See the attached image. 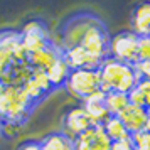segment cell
Segmentation results:
<instances>
[{"label":"cell","instance_id":"obj_1","mask_svg":"<svg viewBox=\"0 0 150 150\" xmlns=\"http://www.w3.org/2000/svg\"><path fill=\"white\" fill-rule=\"evenodd\" d=\"M98 73H100V83H101L100 89L103 93L116 91V93H125L127 95L137 84L132 66L125 64V62L115 61L111 57L103 59V62L98 68Z\"/></svg>","mask_w":150,"mask_h":150},{"label":"cell","instance_id":"obj_2","mask_svg":"<svg viewBox=\"0 0 150 150\" xmlns=\"http://www.w3.org/2000/svg\"><path fill=\"white\" fill-rule=\"evenodd\" d=\"M32 103L19 86H5L0 95V122L19 125L27 118Z\"/></svg>","mask_w":150,"mask_h":150},{"label":"cell","instance_id":"obj_3","mask_svg":"<svg viewBox=\"0 0 150 150\" xmlns=\"http://www.w3.org/2000/svg\"><path fill=\"white\" fill-rule=\"evenodd\" d=\"M100 73L98 69H71L64 88L71 96L78 100H84L93 93L100 91Z\"/></svg>","mask_w":150,"mask_h":150},{"label":"cell","instance_id":"obj_4","mask_svg":"<svg viewBox=\"0 0 150 150\" xmlns=\"http://www.w3.org/2000/svg\"><path fill=\"white\" fill-rule=\"evenodd\" d=\"M137 44L138 37L133 32H118L108 41V57L125 64H133L137 61Z\"/></svg>","mask_w":150,"mask_h":150},{"label":"cell","instance_id":"obj_5","mask_svg":"<svg viewBox=\"0 0 150 150\" xmlns=\"http://www.w3.org/2000/svg\"><path fill=\"white\" fill-rule=\"evenodd\" d=\"M108 41H110V35L106 32L105 25L98 19H95L93 24L88 27V30L84 32L79 46L88 54L95 56L96 59L103 61V59L108 57Z\"/></svg>","mask_w":150,"mask_h":150},{"label":"cell","instance_id":"obj_6","mask_svg":"<svg viewBox=\"0 0 150 150\" xmlns=\"http://www.w3.org/2000/svg\"><path fill=\"white\" fill-rule=\"evenodd\" d=\"M95 19L96 17L88 15V14H79L76 17H73V19H69L68 24L61 30V41H59L61 51H68L71 47L79 46L84 32L88 30V27L93 24Z\"/></svg>","mask_w":150,"mask_h":150},{"label":"cell","instance_id":"obj_7","mask_svg":"<svg viewBox=\"0 0 150 150\" xmlns=\"http://www.w3.org/2000/svg\"><path fill=\"white\" fill-rule=\"evenodd\" d=\"M19 35H21V46L27 54L37 52V51H41V49L49 46L47 30H46V25L41 21L25 22L22 25Z\"/></svg>","mask_w":150,"mask_h":150},{"label":"cell","instance_id":"obj_8","mask_svg":"<svg viewBox=\"0 0 150 150\" xmlns=\"http://www.w3.org/2000/svg\"><path fill=\"white\" fill-rule=\"evenodd\" d=\"M118 120L123 123V127L127 128L130 135L137 133V132H143V130H150V115L149 108H138V106H132L128 105L127 108H123L118 113Z\"/></svg>","mask_w":150,"mask_h":150},{"label":"cell","instance_id":"obj_9","mask_svg":"<svg viewBox=\"0 0 150 150\" xmlns=\"http://www.w3.org/2000/svg\"><path fill=\"white\" fill-rule=\"evenodd\" d=\"M110 138L101 125H95L73 140V150H110Z\"/></svg>","mask_w":150,"mask_h":150},{"label":"cell","instance_id":"obj_10","mask_svg":"<svg viewBox=\"0 0 150 150\" xmlns=\"http://www.w3.org/2000/svg\"><path fill=\"white\" fill-rule=\"evenodd\" d=\"M93 125L89 122V118L86 116L84 110L81 106H73L66 111V115L62 118V135H66L68 138L74 140L76 137H79L84 133L88 128H91Z\"/></svg>","mask_w":150,"mask_h":150},{"label":"cell","instance_id":"obj_11","mask_svg":"<svg viewBox=\"0 0 150 150\" xmlns=\"http://www.w3.org/2000/svg\"><path fill=\"white\" fill-rule=\"evenodd\" d=\"M21 44V35L15 30H4L0 32V74L14 66V54L15 47Z\"/></svg>","mask_w":150,"mask_h":150},{"label":"cell","instance_id":"obj_12","mask_svg":"<svg viewBox=\"0 0 150 150\" xmlns=\"http://www.w3.org/2000/svg\"><path fill=\"white\" fill-rule=\"evenodd\" d=\"M81 108L84 110V113L89 118V122H91L93 127L95 125H103V122L110 116L106 108H105V93L101 89L93 93L88 98H84Z\"/></svg>","mask_w":150,"mask_h":150},{"label":"cell","instance_id":"obj_13","mask_svg":"<svg viewBox=\"0 0 150 150\" xmlns=\"http://www.w3.org/2000/svg\"><path fill=\"white\" fill-rule=\"evenodd\" d=\"M62 59L66 61L69 69H98L103 61L96 59L95 56L88 54L81 46L62 51Z\"/></svg>","mask_w":150,"mask_h":150},{"label":"cell","instance_id":"obj_14","mask_svg":"<svg viewBox=\"0 0 150 150\" xmlns=\"http://www.w3.org/2000/svg\"><path fill=\"white\" fill-rule=\"evenodd\" d=\"M130 32H133L137 37H147L150 35V5L140 4L132 14L130 22Z\"/></svg>","mask_w":150,"mask_h":150},{"label":"cell","instance_id":"obj_15","mask_svg":"<svg viewBox=\"0 0 150 150\" xmlns=\"http://www.w3.org/2000/svg\"><path fill=\"white\" fill-rule=\"evenodd\" d=\"M61 54H62V52L56 47V46L49 44L47 47L41 49V51H37V52L29 54L27 64L32 69H41V71H46V69H49L51 66H52V62H54Z\"/></svg>","mask_w":150,"mask_h":150},{"label":"cell","instance_id":"obj_16","mask_svg":"<svg viewBox=\"0 0 150 150\" xmlns=\"http://www.w3.org/2000/svg\"><path fill=\"white\" fill-rule=\"evenodd\" d=\"M128 105L138 106V108H149L150 106V79H142L138 81L127 93Z\"/></svg>","mask_w":150,"mask_h":150},{"label":"cell","instance_id":"obj_17","mask_svg":"<svg viewBox=\"0 0 150 150\" xmlns=\"http://www.w3.org/2000/svg\"><path fill=\"white\" fill-rule=\"evenodd\" d=\"M69 66L66 64V61L62 59V54L52 62V66L49 69H46V74L49 78V83L52 84V88H59V86H64V83L69 76Z\"/></svg>","mask_w":150,"mask_h":150},{"label":"cell","instance_id":"obj_18","mask_svg":"<svg viewBox=\"0 0 150 150\" xmlns=\"http://www.w3.org/2000/svg\"><path fill=\"white\" fill-rule=\"evenodd\" d=\"M103 132L110 138V142H118V140H127L130 138V133L123 127V123L118 120V116H108L103 122Z\"/></svg>","mask_w":150,"mask_h":150},{"label":"cell","instance_id":"obj_19","mask_svg":"<svg viewBox=\"0 0 150 150\" xmlns=\"http://www.w3.org/2000/svg\"><path fill=\"white\" fill-rule=\"evenodd\" d=\"M39 145H41V150H73V140L62 135L61 132L46 135L39 142Z\"/></svg>","mask_w":150,"mask_h":150},{"label":"cell","instance_id":"obj_20","mask_svg":"<svg viewBox=\"0 0 150 150\" xmlns=\"http://www.w3.org/2000/svg\"><path fill=\"white\" fill-rule=\"evenodd\" d=\"M127 106H128V98L125 93H116V91L105 93V108L110 116H116Z\"/></svg>","mask_w":150,"mask_h":150},{"label":"cell","instance_id":"obj_21","mask_svg":"<svg viewBox=\"0 0 150 150\" xmlns=\"http://www.w3.org/2000/svg\"><path fill=\"white\" fill-rule=\"evenodd\" d=\"M30 79L35 83V86L41 89L44 95H47L49 91L52 89V84L49 83V78H47V74H46V71H41V69H32Z\"/></svg>","mask_w":150,"mask_h":150},{"label":"cell","instance_id":"obj_22","mask_svg":"<svg viewBox=\"0 0 150 150\" xmlns=\"http://www.w3.org/2000/svg\"><path fill=\"white\" fill-rule=\"evenodd\" d=\"M21 89H22V93L27 96V100L32 103V105H34V103H37L42 96H44V93H42L41 89L35 86V83L32 81V79H29V81L24 83V84L21 86Z\"/></svg>","mask_w":150,"mask_h":150},{"label":"cell","instance_id":"obj_23","mask_svg":"<svg viewBox=\"0 0 150 150\" xmlns=\"http://www.w3.org/2000/svg\"><path fill=\"white\" fill-rule=\"evenodd\" d=\"M130 66H132V71H133L137 83L150 78V61H135Z\"/></svg>","mask_w":150,"mask_h":150},{"label":"cell","instance_id":"obj_24","mask_svg":"<svg viewBox=\"0 0 150 150\" xmlns=\"http://www.w3.org/2000/svg\"><path fill=\"white\" fill-rule=\"evenodd\" d=\"M137 61H150V35L138 37L137 44Z\"/></svg>","mask_w":150,"mask_h":150},{"label":"cell","instance_id":"obj_25","mask_svg":"<svg viewBox=\"0 0 150 150\" xmlns=\"http://www.w3.org/2000/svg\"><path fill=\"white\" fill-rule=\"evenodd\" d=\"M130 140L137 149H150V132L143 130V132H137L130 135Z\"/></svg>","mask_w":150,"mask_h":150},{"label":"cell","instance_id":"obj_26","mask_svg":"<svg viewBox=\"0 0 150 150\" xmlns=\"http://www.w3.org/2000/svg\"><path fill=\"white\" fill-rule=\"evenodd\" d=\"M110 150H133V143L130 138L127 140H118V142H111Z\"/></svg>","mask_w":150,"mask_h":150},{"label":"cell","instance_id":"obj_27","mask_svg":"<svg viewBox=\"0 0 150 150\" xmlns=\"http://www.w3.org/2000/svg\"><path fill=\"white\" fill-rule=\"evenodd\" d=\"M17 150H41V145L35 140H29V142H24L22 145H19Z\"/></svg>","mask_w":150,"mask_h":150},{"label":"cell","instance_id":"obj_28","mask_svg":"<svg viewBox=\"0 0 150 150\" xmlns=\"http://www.w3.org/2000/svg\"><path fill=\"white\" fill-rule=\"evenodd\" d=\"M4 88H5V86H4V84L0 83V95H2V91H4Z\"/></svg>","mask_w":150,"mask_h":150},{"label":"cell","instance_id":"obj_29","mask_svg":"<svg viewBox=\"0 0 150 150\" xmlns=\"http://www.w3.org/2000/svg\"><path fill=\"white\" fill-rule=\"evenodd\" d=\"M133 150H150V149H137V147H133Z\"/></svg>","mask_w":150,"mask_h":150},{"label":"cell","instance_id":"obj_30","mask_svg":"<svg viewBox=\"0 0 150 150\" xmlns=\"http://www.w3.org/2000/svg\"><path fill=\"white\" fill-rule=\"evenodd\" d=\"M0 135H2V122H0Z\"/></svg>","mask_w":150,"mask_h":150}]
</instances>
